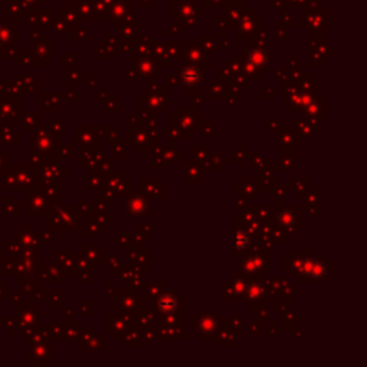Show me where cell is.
<instances>
[{"label":"cell","instance_id":"1","mask_svg":"<svg viewBox=\"0 0 367 367\" xmlns=\"http://www.w3.org/2000/svg\"><path fill=\"white\" fill-rule=\"evenodd\" d=\"M294 267L297 268V274L303 279L324 280L328 274V265L313 257L298 258L294 263Z\"/></svg>","mask_w":367,"mask_h":367},{"label":"cell","instance_id":"2","mask_svg":"<svg viewBox=\"0 0 367 367\" xmlns=\"http://www.w3.org/2000/svg\"><path fill=\"white\" fill-rule=\"evenodd\" d=\"M267 268H268L267 258L258 254L248 255L241 261V271L247 277H263L264 274H267Z\"/></svg>","mask_w":367,"mask_h":367},{"label":"cell","instance_id":"3","mask_svg":"<svg viewBox=\"0 0 367 367\" xmlns=\"http://www.w3.org/2000/svg\"><path fill=\"white\" fill-rule=\"evenodd\" d=\"M157 306H158V310L161 311L162 314H172L179 307V300H178L175 294L166 293L158 298Z\"/></svg>","mask_w":367,"mask_h":367},{"label":"cell","instance_id":"4","mask_svg":"<svg viewBox=\"0 0 367 367\" xmlns=\"http://www.w3.org/2000/svg\"><path fill=\"white\" fill-rule=\"evenodd\" d=\"M198 328H200V333H201V334L212 336V334H215V331H217V328H218V320H217L214 316L208 314V316L203 317V319L200 320Z\"/></svg>","mask_w":367,"mask_h":367},{"label":"cell","instance_id":"5","mask_svg":"<svg viewBox=\"0 0 367 367\" xmlns=\"http://www.w3.org/2000/svg\"><path fill=\"white\" fill-rule=\"evenodd\" d=\"M279 224L285 230L294 228L297 224V215L294 214L293 209H283L279 214Z\"/></svg>","mask_w":367,"mask_h":367},{"label":"cell","instance_id":"6","mask_svg":"<svg viewBox=\"0 0 367 367\" xmlns=\"http://www.w3.org/2000/svg\"><path fill=\"white\" fill-rule=\"evenodd\" d=\"M247 291V283L241 279H235L231 284H230V288H228V295L231 298H240L243 295H245Z\"/></svg>","mask_w":367,"mask_h":367},{"label":"cell","instance_id":"7","mask_svg":"<svg viewBox=\"0 0 367 367\" xmlns=\"http://www.w3.org/2000/svg\"><path fill=\"white\" fill-rule=\"evenodd\" d=\"M251 244V237L247 231L244 230H238L237 235H235V247L238 251H245Z\"/></svg>","mask_w":367,"mask_h":367},{"label":"cell","instance_id":"8","mask_svg":"<svg viewBox=\"0 0 367 367\" xmlns=\"http://www.w3.org/2000/svg\"><path fill=\"white\" fill-rule=\"evenodd\" d=\"M182 81H184V83L185 85H188V86H192V85H197L198 82H200V79H201V75L200 72L197 71V69H194V68H187V69H184L182 71Z\"/></svg>","mask_w":367,"mask_h":367},{"label":"cell","instance_id":"9","mask_svg":"<svg viewBox=\"0 0 367 367\" xmlns=\"http://www.w3.org/2000/svg\"><path fill=\"white\" fill-rule=\"evenodd\" d=\"M247 297L250 300H260V297H263V285L261 284H247Z\"/></svg>","mask_w":367,"mask_h":367},{"label":"cell","instance_id":"10","mask_svg":"<svg viewBox=\"0 0 367 367\" xmlns=\"http://www.w3.org/2000/svg\"><path fill=\"white\" fill-rule=\"evenodd\" d=\"M128 208H129V211L132 212V214H142L144 211H145V206H147V204H145V201L142 200V198H132L131 201H129V204H128Z\"/></svg>","mask_w":367,"mask_h":367}]
</instances>
